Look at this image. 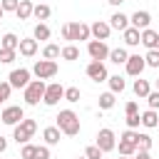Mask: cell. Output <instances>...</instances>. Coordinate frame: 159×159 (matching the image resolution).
<instances>
[{
  "instance_id": "obj_1",
  "label": "cell",
  "mask_w": 159,
  "mask_h": 159,
  "mask_svg": "<svg viewBox=\"0 0 159 159\" xmlns=\"http://www.w3.org/2000/svg\"><path fill=\"white\" fill-rule=\"evenodd\" d=\"M57 127H60V132L65 134V137H77L80 134V117L72 112V109H62L60 114H57Z\"/></svg>"
},
{
  "instance_id": "obj_2",
  "label": "cell",
  "mask_w": 159,
  "mask_h": 159,
  "mask_svg": "<svg viewBox=\"0 0 159 159\" xmlns=\"http://www.w3.org/2000/svg\"><path fill=\"white\" fill-rule=\"evenodd\" d=\"M45 89H47L45 80H30V84H27V87H25V92H22L25 104H30V107L40 104V99L45 97Z\"/></svg>"
},
{
  "instance_id": "obj_3",
  "label": "cell",
  "mask_w": 159,
  "mask_h": 159,
  "mask_svg": "<svg viewBox=\"0 0 159 159\" xmlns=\"http://www.w3.org/2000/svg\"><path fill=\"white\" fill-rule=\"evenodd\" d=\"M35 132H37V122H35V119H22L20 124L12 127V139H15L17 144H27V142L35 137Z\"/></svg>"
},
{
  "instance_id": "obj_4",
  "label": "cell",
  "mask_w": 159,
  "mask_h": 159,
  "mask_svg": "<svg viewBox=\"0 0 159 159\" xmlns=\"http://www.w3.org/2000/svg\"><path fill=\"white\" fill-rule=\"evenodd\" d=\"M32 75L37 77V80H50V77H55L57 75V62L55 60H37L35 62V67H32Z\"/></svg>"
},
{
  "instance_id": "obj_5",
  "label": "cell",
  "mask_w": 159,
  "mask_h": 159,
  "mask_svg": "<svg viewBox=\"0 0 159 159\" xmlns=\"http://www.w3.org/2000/svg\"><path fill=\"white\" fill-rule=\"evenodd\" d=\"M22 119H25V109H22L20 104H10V107H5V109H2V114H0V122H2V124H7V127L20 124Z\"/></svg>"
},
{
  "instance_id": "obj_6",
  "label": "cell",
  "mask_w": 159,
  "mask_h": 159,
  "mask_svg": "<svg viewBox=\"0 0 159 159\" xmlns=\"http://www.w3.org/2000/svg\"><path fill=\"white\" fill-rule=\"evenodd\" d=\"M87 52H89L92 60H99V62H104L109 57V47H107L104 40H89L87 42Z\"/></svg>"
},
{
  "instance_id": "obj_7",
  "label": "cell",
  "mask_w": 159,
  "mask_h": 159,
  "mask_svg": "<svg viewBox=\"0 0 159 159\" xmlns=\"http://www.w3.org/2000/svg\"><path fill=\"white\" fill-rule=\"evenodd\" d=\"M87 77H89L92 82H107V80H109V72H107L104 62H99V60H92V62L87 65Z\"/></svg>"
},
{
  "instance_id": "obj_8",
  "label": "cell",
  "mask_w": 159,
  "mask_h": 159,
  "mask_svg": "<svg viewBox=\"0 0 159 159\" xmlns=\"http://www.w3.org/2000/svg\"><path fill=\"white\" fill-rule=\"evenodd\" d=\"M60 99H65V87L60 84V82H52V84H47V89H45V97H42V102L47 104V107H55Z\"/></svg>"
},
{
  "instance_id": "obj_9",
  "label": "cell",
  "mask_w": 159,
  "mask_h": 159,
  "mask_svg": "<svg viewBox=\"0 0 159 159\" xmlns=\"http://www.w3.org/2000/svg\"><path fill=\"white\" fill-rule=\"evenodd\" d=\"M97 147L107 154V152H112V149H117V137H114V132L112 129H99L97 132Z\"/></svg>"
},
{
  "instance_id": "obj_10",
  "label": "cell",
  "mask_w": 159,
  "mask_h": 159,
  "mask_svg": "<svg viewBox=\"0 0 159 159\" xmlns=\"http://www.w3.org/2000/svg\"><path fill=\"white\" fill-rule=\"evenodd\" d=\"M67 25H70V42H75V40H89V37H92L89 25H84V22H80V20L67 22Z\"/></svg>"
},
{
  "instance_id": "obj_11",
  "label": "cell",
  "mask_w": 159,
  "mask_h": 159,
  "mask_svg": "<svg viewBox=\"0 0 159 159\" xmlns=\"http://www.w3.org/2000/svg\"><path fill=\"white\" fill-rule=\"evenodd\" d=\"M124 67H127V75L129 77H142V72L147 67V60L142 55H129V60L124 62Z\"/></svg>"
},
{
  "instance_id": "obj_12",
  "label": "cell",
  "mask_w": 159,
  "mask_h": 159,
  "mask_svg": "<svg viewBox=\"0 0 159 159\" xmlns=\"http://www.w3.org/2000/svg\"><path fill=\"white\" fill-rule=\"evenodd\" d=\"M30 75H32V72H30L27 67H20V70H12V72L7 75V82L12 84V89H15V87H22V89H25V87L30 84Z\"/></svg>"
},
{
  "instance_id": "obj_13",
  "label": "cell",
  "mask_w": 159,
  "mask_h": 159,
  "mask_svg": "<svg viewBox=\"0 0 159 159\" xmlns=\"http://www.w3.org/2000/svg\"><path fill=\"white\" fill-rule=\"evenodd\" d=\"M89 30H92V37H94V40H107L109 32H112V25L104 22V20H94V22L89 25Z\"/></svg>"
},
{
  "instance_id": "obj_14",
  "label": "cell",
  "mask_w": 159,
  "mask_h": 159,
  "mask_svg": "<svg viewBox=\"0 0 159 159\" xmlns=\"http://www.w3.org/2000/svg\"><path fill=\"white\" fill-rule=\"evenodd\" d=\"M149 22H152V15H149L147 10H137V12L129 17V25H132V27H137V30H147V27H149Z\"/></svg>"
},
{
  "instance_id": "obj_15",
  "label": "cell",
  "mask_w": 159,
  "mask_h": 159,
  "mask_svg": "<svg viewBox=\"0 0 159 159\" xmlns=\"http://www.w3.org/2000/svg\"><path fill=\"white\" fill-rule=\"evenodd\" d=\"M20 55L22 57H35L37 55V40L35 37H25V40H20Z\"/></svg>"
},
{
  "instance_id": "obj_16",
  "label": "cell",
  "mask_w": 159,
  "mask_h": 159,
  "mask_svg": "<svg viewBox=\"0 0 159 159\" xmlns=\"http://www.w3.org/2000/svg\"><path fill=\"white\" fill-rule=\"evenodd\" d=\"M60 137H62L60 127H45V129H42V139H45V144H47V147L60 144Z\"/></svg>"
},
{
  "instance_id": "obj_17",
  "label": "cell",
  "mask_w": 159,
  "mask_h": 159,
  "mask_svg": "<svg viewBox=\"0 0 159 159\" xmlns=\"http://www.w3.org/2000/svg\"><path fill=\"white\" fill-rule=\"evenodd\" d=\"M122 35H124V42H127V47H137V45L142 42V30H137V27H132V25H129V27H127Z\"/></svg>"
},
{
  "instance_id": "obj_18",
  "label": "cell",
  "mask_w": 159,
  "mask_h": 159,
  "mask_svg": "<svg viewBox=\"0 0 159 159\" xmlns=\"http://www.w3.org/2000/svg\"><path fill=\"white\" fill-rule=\"evenodd\" d=\"M109 25H112V30H119V32H124V30L129 27V17H127L124 12H114V15L109 17Z\"/></svg>"
},
{
  "instance_id": "obj_19",
  "label": "cell",
  "mask_w": 159,
  "mask_h": 159,
  "mask_svg": "<svg viewBox=\"0 0 159 159\" xmlns=\"http://www.w3.org/2000/svg\"><path fill=\"white\" fill-rule=\"evenodd\" d=\"M157 40H159V32H154L152 27L142 30V45H144L147 50H157Z\"/></svg>"
},
{
  "instance_id": "obj_20",
  "label": "cell",
  "mask_w": 159,
  "mask_h": 159,
  "mask_svg": "<svg viewBox=\"0 0 159 159\" xmlns=\"http://www.w3.org/2000/svg\"><path fill=\"white\" fill-rule=\"evenodd\" d=\"M32 10H35L32 0H20V5H17V10H15V15H17V20H27V17H32Z\"/></svg>"
},
{
  "instance_id": "obj_21",
  "label": "cell",
  "mask_w": 159,
  "mask_h": 159,
  "mask_svg": "<svg viewBox=\"0 0 159 159\" xmlns=\"http://www.w3.org/2000/svg\"><path fill=\"white\" fill-rule=\"evenodd\" d=\"M157 124H159V114H157V109H147V112L142 114V127H147V129H157Z\"/></svg>"
},
{
  "instance_id": "obj_22",
  "label": "cell",
  "mask_w": 159,
  "mask_h": 159,
  "mask_svg": "<svg viewBox=\"0 0 159 159\" xmlns=\"http://www.w3.org/2000/svg\"><path fill=\"white\" fill-rule=\"evenodd\" d=\"M0 47H5V50H17V47H20V37H17L15 32H5L2 40H0Z\"/></svg>"
},
{
  "instance_id": "obj_23",
  "label": "cell",
  "mask_w": 159,
  "mask_h": 159,
  "mask_svg": "<svg viewBox=\"0 0 159 159\" xmlns=\"http://www.w3.org/2000/svg\"><path fill=\"white\" fill-rule=\"evenodd\" d=\"M109 60H112L114 65H124V62L129 60L127 47H114V50H109Z\"/></svg>"
},
{
  "instance_id": "obj_24",
  "label": "cell",
  "mask_w": 159,
  "mask_h": 159,
  "mask_svg": "<svg viewBox=\"0 0 159 159\" xmlns=\"http://www.w3.org/2000/svg\"><path fill=\"white\" fill-rule=\"evenodd\" d=\"M149 92H152V84H149L147 80H142V77H137V80H134V94L142 97V99H147Z\"/></svg>"
},
{
  "instance_id": "obj_25",
  "label": "cell",
  "mask_w": 159,
  "mask_h": 159,
  "mask_svg": "<svg viewBox=\"0 0 159 159\" xmlns=\"http://www.w3.org/2000/svg\"><path fill=\"white\" fill-rule=\"evenodd\" d=\"M109 92H114V94H119V92H124V87H127V82H124V77H119V75H112L109 80Z\"/></svg>"
},
{
  "instance_id": "obj_26",
  "label": "cell",
  "mask_w": 159,
  "mask_h": 159,
  "mask_svg": "<svg viewBox=\"0 0 159 159\" xmlns=\"http://www.w3.org/2000/svg\"><path fill=\"white\" fill-rule=\"evenodd\" d=\"M60 57L67 60V62H75V60H80V47H75V45H65Z\"/></svg>"
},
{
  "instance_id": "obj_27",
  "label": "cell",
  "mask_w": 159,
  "mask_h": 159,
  "mask_svg": "<svg viewBox=\"0 0 159 159\" xmlns=\"http://www.w3.org/2000/svg\"><path fill=\"white\" fill-rule=\"evenodd\" d=\"M32 15H35L37 20H47V17L52 15V10H50V5H45V2H40V5H35V10H32Z\"/></svg>"
},
{
  "instance_id": "obj_28",
  "label": "cell",
  "mask_w": 159,
  "mask_h": 159,
  "mask_svg": "<svg viewBox=\"0 0 159 159\" xmlns=\"http://www.w3.org/2000/svg\"><path fill=\"white\" fill-rule=\"evenodd\" d=\"M32 37H35V40H50V27H47L45 22H37V25H35Z\"/></svg>"
},
{
  "instance_id": "obj_29",
  "label": "cell",
  "mask_w": 159,
  "mask_h": 159,
  "mask_svg": "<svg viewBox=\"0 0 159 159\" xmlns=\"http://www.w3.org/2000/svg\"><path fill=\"white\" fill-rule=\"evenodd\" d=\"M114 92H104V94H99V109H112L114 107Z\"/></svg>"
},
{
  "instance_id": "obj_30",
  "label": "cell",
  "mask_w": 159,
  "mask_h": 159,
  "mask_svg": "<svg viewBox=\"0 0 159 159\" xmlns=\"http://www.w3.org/2000/svg\"><path fill=\"white\" fill-rule=\"evenodd\" d=\"M60 55H62V50L57 45H45V50H42V57L45 60H57Z\"/></svg>"
},
{
  "instance_id": "obj_31",
  "label": "cell",
  "mask_w": 159,
  "mask_h": 159,
  "mask_svg": "<svg viewBox=\"0 0 159 159\" xmlns=\"http://www.w3.org/2000/svg\"><path fill=\"white\" fill-rule=\"evenodd\" d=\"M137 149H144V152H149L152 149V137L149 134H137Z\"/></svg>"
},
{
  "instance_id": "obj_32",
  "label": "cell",
  "mask_w": 159,
  "mask_h": 159,
  "mask_svg": "<svg viewBox=\"0 0 159 159\" xmlns=\"http://www.w3.org/2000/svg\"><path fill=\"white\" fill-rule=\"evenodd\" d=\"M144 60H147V67L159 70V50H149V52L144 55Z\"/></svg>"
},
{
  "instance_id": "obj_33",
  "label": "cell",
  "mask_w": 159,
  "mask_h": 159,
  "mask_svg": "<svg viewBox=\"0 0 159 159\" xmlns=\"http://www.w3.org/2000/svg\"><path fill=\"white\" fill-rule=\"evenodd\" d=\"M80 97H82L80 87H67V89H65V99H67V102L75 104V102H80Z\"/></svg>"
},
{
  "instance_id": "obj_34",
  "label": "cell",
  "mask_w": 159,
  "mask_h": 159,
  "mask_svg": "<svg viewBox=\"0 0 159 159\" xmlns=\"http://www.w3.org/2000/svg\"><path fill=\"white\" fill-rule=\"evenodd\" d=\"M15 57H17V50H5V47H0V62H2V65H10Z\"/></svg>"
},
{
  "instance_id": "obj_35",
  "label": "cell",
  "mask_w": 159,
  "mask_h": 159,
  "mask_svg": "<svg viewBox=\"0 0 159 159\" xmlns=\"http://www.w3.org/2000/svg\"><path fill=\"white\" fill-rule=\"evenodd\" d=\"M142 124V114L134 112V114H127V129H137Z\"/></svg>"
},
{
  "instance_id": "obj_36",
  "label": "cell",
  "mask_w": 159,
  "mask_h": 159,
  "mask_svg": "<svg viewBox=\"0 0 159 159\" xmlns=\"http://www.w3.org/2000/svg\"><path fill=\"white\" fill-rule=\"evenodd\" d=\"M20 159H35V144H22V149H20Z\"/></svg>"
},
{
  "instance_id": "obj_37",
  "label": "cell",
  "mask_w": 159,
  "mask_h": 159,
  "mask_svg": "<svg viewBox=\"0 0 159 159\" xmlns=\"http://www.w3.org/2000/svg\"><path fill=\"white\" fill-rule=\"evenodd\" d=\"M102 154H104V152H102L97 144H92V147L84 149V157H87V159H102Z\"/></svg>"
},
{
  "instance_id": "obj_38",
  "label": "cell",
  "mask_w": 159,
  "mask_h": 159,
  "mask_svg": "<svg viewBox=\"0 0 159 159\" xmlns=\"http://www.w3.org/2000/svg\"><path fill=\"white\" fill-rule=\"evenodd\" d=\"M10 92H12V84H10L7 80H2V82H0V97H2V102L10 99Z\"/></svg>"
},
{
  "instance_id": "obj_39",
  "label": "cell",
  "mask_w": 159,
  "mask_h": 159,
  "mask_svg": "<svg viewBox=\"0 0 159 159\" xmlns=\"http://www.w3.org/2000/svg\"><path fill=\"white\" fill-rule=\"evenodd\" d=\"M35 159H50V147H47V144L35 147Z\"/></svg>"
},
{
  "instance_id": "obj_40",
  "label": "cell",
  "mask_w": 159,
  "mask_h": 159,
  "mask_svg": "<svg viewBox=\"0 0 159 159\" xmlns=\"http://www.w3.org/2000/svg\"><path fill=\"white\" fill-rule=\"evenodd\" d=\"M147 102H149V109H159V89H157V92L152 89V92L147 94Z\"/></svg>"
},
{
  "instance_id": "obj_41",
  "label": "cell",
  "mask_w": 159,
  "mask_h": 159,
  "mask_svg": "<svg viewBox=\"0 0 159 159\" xmlns=\"http://www.w3.org/2000/svg\"><path fill=\"white\" fill-rule=\"evenodd\" d=\"M0 5H2V10H5V12H15V10H17V5H20V0H0Z\"/></svg>"
},
{
  "instance_id": "obj_42",
  "label": "cell",
  "mask_w": 159,
  "mask_h": 159,
  "mask_svg": "<svg viewBox=\"0 0 159 159\" xmlns=\"http://www.w3.org/2000/svg\"><path fill=\"white\" fill-rule=\"evenodd\" d=\"M134 112H139V107H137L134 99H129V102L124 104V114H134Z\"/></svg>"
},
{
  "instance_id": "obj_43",
  "label": "cell",
  "mask_w": 159,
  "mask_h": 159,
  "mask_svg": "<svg viewBox=\"0 0 159 159\" xmlns=\"http://www.w3.org/2000/svg\"><path fill=\"white\" fill-rule=\"evenodd\" d=\"M60 35H62V40H67V42H70V25H67V22L62 25V30H60Z\"/></svg>"
},
{
  "instance_id": "obj_44",
  "label": "cell",
  "mask_w": 159,
  "mask_h": 159,
  "mask_svg": "<svg viewBox=\"0 0 159 159\" xmlns=\"http://www.w3.org/2000/svg\"><path fill=\"white\" fill-rule=\"evenodd\" d=\"M134 157H137V159H152V157H149V152H144V149H137V154H134Z\"/></svg>"
},
{
  "instance_id": "obj_45",
  "label": "cell",
  "mask_w": 159,
  "mask_h": 159,
  "mask_svg": "<svg viewBox=\"0 0 159 159\" xmlns=\"http://www.w3.org/2000/svg\"><path fill=\"white\" fill-rule=\"evenodd\" d=\"M5 149H7V139H5V137H2V134H0V154H2V152H5Z\"/></svg>"
},
{
  "instance_id": "obj_46",
  "label": "cell",
  "mask_w": 159,
  "mask_h": 159,
  "mask_svg": "<svg viewBox=\"0 0 159 159\" xmlns=\"http://www.w3.org/2000/svg\"><path fill=\"white\" fill-rule=\"evenodd\" d=\"M107 2H109V5H112V7H119V5H122V2H124V0H107Z\"/></svg>"
},
{
  "instance_id": "obj_47",
  "label": "cell",
  "mask_w": 159,
  "mask_h": 159,
  "mask_svg": "<svg viewBox=\"0 0 159 159\" xmlns=\"http://www.w3.org/2000/svg\"><path fill=\"white\" fill-rule=\"evenodd\" d=\"M2 17H5V10H2V5H0V20H2Z\"/></svg>"
},
{
  "instance_id": "obj_48",
  "label": "cell",
  "mask_w": 159,
  "mask_h": 159,
  "mask_svg": "<svg viewBox=\"0 0 159 159\" xmlns=\"http://www.w3.org/2000/svg\"><path fill=\"white\" fill-rule=\"evenodd\" d=\"M122 159H137V157H134V154H132V157H122Z\"/></svg>"
},
{
  "instance_id": "obj_49",
  "label": "cell",
  "mask_w": 159,
  "mask_h": 159,
  "mask_svg": "<svg viewBox=\"0 0 159 159\" xmlns=\"http://www.w3.org/2000/svg\"><path fill=\"white\" fill-rule=\"evenodd\" d=\"M157 89H159V77H157Z\"/></svg>"
},
{
  "instance_id": "obj_50",
  "label": "cell",
  "mask_w": 159,
  "mask_h": 159,
  "mask_svg": "<svg viewBox=\"0 0 159 159\" xmlns=\"http://www.w3.org/2000/svg\"><path fill=\"white\" fill-rule=\"evenodd\" d=\"M157 50H159V40H157Z\"/></svg>"
},
{
  "instance_id": "obj_51",
  "label": "cell",
  "mask_w": 159,
  "mask_h": 159,
  "mask_svg": "<svg viewBox=\"0 0 159 159\" xmlns=\"http://www.w3.org/2000/svg\"><path fill=\"white\" fill-rule=\"evenodd\" d=\"M77 159H87V157H77Z\"/></svg>"
},
{
  "instance_id": "obj_52",
  "label": "cell",
  "mask_w": 159,
  "mask_h": 159,
  "mask_svg": "<svg viewBox=\"0 0 159 159\" xmlns=\"http://www.w3.org/2000/svg\"><path fill=\"white\" fill-rule=\"evenodd\" d=\"M0 104H2V97H0Z\"/></svg>"
},
{
  "instance_id": "obj_53",
  "label": "cell",
  "mask_w": 159,
  "mask_h": 159,
  "mask_svg": "<svg viewBox=\"0 0 159 159\" xmlns=\"http://www.w3.org/2000/svg\"><path fill=\"white\" fill-rule=\"evenodd\" d=\"M157 129H159V124H157Z\"/></svg>"
}]
</instances>
